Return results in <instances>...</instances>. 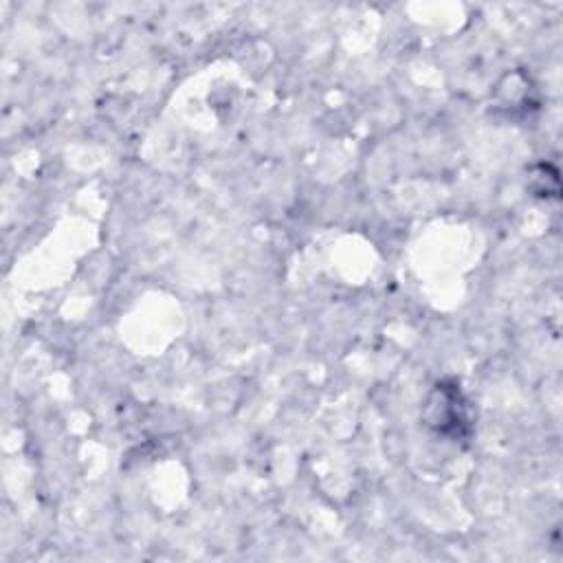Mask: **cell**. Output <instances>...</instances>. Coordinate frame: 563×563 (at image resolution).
<instances>
[{"mask_svg":"<svg viewBox=\"0 0 563 563\" xmlns=\"http://www.w3.org/2000/svg\"><path fill=\"white\" fill-rule=\"evenodd\" d=\"M422 416L427 427L451 440H466L473 429L468 402L464 400L457 383H438L427 398Z\"/></svg>","mask_w":563,"mask_h":563,"instance_id":"6da1fadb","label":"cell"}]
</instances>
